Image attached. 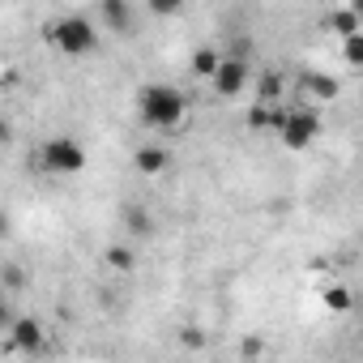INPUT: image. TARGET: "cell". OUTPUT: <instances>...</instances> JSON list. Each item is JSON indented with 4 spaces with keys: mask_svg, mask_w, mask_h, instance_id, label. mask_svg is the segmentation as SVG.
<instances>
[{
    "mask_svg": "<svg viewBox=\"0 0 363 363\" xmlns=\"http://www.w3.org/2000/svg\"><path fill=\"white\" fill-rule=\"evenodd\" d=\"M137 120L154 133H175L184 124V94L162 86V82H150L137 90Z\"/></svg>",
    "mask_w": 363,
    "mask_h": 363,
    "instance_id": "1",
    "label": "cell"
},
{
    "mask_svg": "<svg viewBox=\"0 0 363 363\" xmlns=\"http://www.w3.org/2000/svg\"><path fill=\"white\" fill-rule=\"evenodd\" d=\"M48 39H52L65 56L82 60V56H90V52L99 48V26H94L86 13H69V18H56V22L48 26Z\"/></svg>",
    "mask_w": 363,
    "mask_h": 363,
    "instance_id": "2",
    "label": "cell"
},
{
    "mask_svg": "<svg viewBox=\"0 0 363 363\" xmlns=\"http://www.w3.org/2000/svg\"><path fill=\"white\" fill-rule=\"evenodd\" d=\"M39 162L52 175H73V171L86 167V145L77 137H52V141L39 145Z\"/></svg>",
    "mask_w": 363,
    "mask_h": 363,
    "instance_id": "3",
    "label": "cell"
},
{
    "mask_svg": "<svg viewBox=\"0 0 363 363\" xmlns=\"http://www.w3.org/2000/svg\"><path fill=\"white\" fill-rule=\"evenodd\" d=\"M316 133H320V111L303 107V111H291V120H286V128L278 137H282L286 150H308L316 141Z\"/></svg>",
    "mask_w": 363,
    "mask_h": 363,
    "instance_id": "4",
    "label": "cell"
},
{
    "mask_svg": "<svg viewBox=\"0 0 363 363\" xmlns=\"http://www.w3.org/2000/svg\"><path fill=\"white\" fill-rule=\"evenodd\" d=\"M214 94L218 99H240V90L248 86V65H244V56L235 52V56H223V69L214 73Z\"/></svg>",
    "mask_w": 363,
    "mask_h": 363,
    "instance_id": "5",
    "label": "cell"
},
{
    "mask_svg": "<svg viewBox=\"0 0 363 363\" xmlns=\"http://www.w3.org/2000/svg\"><path fill=\"white\" fill-rule=\"evenodd\" d=\"M9 346L22 350V354H39V350H43V325H39L35 316H18V320L9 325Z\"/></svg>",
    "mask_w": 363,
    "mask_h": 363,
    "instance_id": "6",
    "label": "cell"
},
{
    "mask_svg": "<svg viewBox=\"0 0 363 363\" xmlns=\"http://www.w3.org/2000/svg\"><path fill=\"white\" fill-rule=\"evenodd\" d=\"M99 22H103L111 35H128L133 22H137V13H133L128 0H99Z\"/></svg>",
    "mask_w": 363,
    "mask_h": 363,
    "instance_id": "7",
    "label": "cell"
},
{
    "mask_svg": "<svg viewBox=\"0 0 363 363\" xmlns=\"http://www.w3.org/2000/svg\"><path fill=\"white\" fill-rule=\"evenodd\" d=\"M286 120H291V111L278 107V103H257L248 111V128H257V133H282Z\"/></svg>",
    "mask_w": 363,
    "mask_h": 363,
    "instance_id": "8",
    "label": "cell"
},
{
    "mask_svg": "<svg viewBox=\"0 0 363 363\" xmlns=\"http://www.w3.org/2000/svg\"><path fill=\"white\" fill-rule=\"evenodd\" d=\"M299 90L303 94H312V99H320V103H329V99H337V82L329 77V73H320V69H308L303 77H299Z\"/></svg>",
    "mask_w": 363,
    "mask_h": 363,
    "instance_id": "9",
    "label": "cell"
},
{
    "mask_svg": "<svg viewBox=\"0 0 363 363\" xmlns=\"http://www.w3.org/2000/svg\"><path fill=\"white\" fill-rule=\"evenodd\" d=\"M133 167H137V175H162V171L171 167V154H167L162 145H141V150L133 154Z\"/></svg>",
    "mask_w": 363,
    "mask_h": 363,
    "instance_id": "10",
    "label": "cell"
},
{
    "mask_svg": "<svg viewBox=\"0 0 363 363\" xmlns=\"http://www.w3.org/2000/svg\"><path fill=\"white\" fill-rule=\"evenodd\" d=\"M218 69H223V52H214V48H197V52H193V73H197V77L214 82Z\"/></svg>",
    "mask_w": 363,
    "mask_h": 363,
    "instance_id": "11",
    "label": "cell"
},
{
    "mask_svg": "<svg viewBox=\"0 0 363 363\" xmlns=\"http://www.w3.org/2000/svg\"><path fill=\"white\" fill-rule=\"evenodd\" d=\"M329 30H333L337 39H346V35L363 30V18H359L354 9H337V13H329Z\"/></svg>",
    "mask_w": 363,
    "mask_h": 363,
    "instance_id": "12",
    "label": "cell"
},
{
    "mask_svg": "<svg viewBox=\"0 0 363 363\" xmlns=\"http://www.w3.org/2000/svg\"><path fill=\"white\" fill-rule=\"evenodd\" d=\"M282 90H286L282 73H261V77H257V103H278Z\"/></svg>",
    "mask_w": 363,
    "mask_h": 363,
    "instance_id": "13",
    "label": "cell"
},
{
    "mask_svg": "<svg viewBox=\"0 0 363 363\" xmlns=\"http://www.w3.org/2000/svg\"><path fill=\"white\" fill-rule=\"evenodd\" d=\"M103 261H107L116 274H128V269H137V252H133L128 244H111V248L103 252Z\"/></svg>",
    "mask_w": 363,
    "mask_h": 363,
    "instance_id": "14",
    "label": "cell"
},
{
    "mask_svg": "<svg viewBox=\"0 0 363 363\" xmlns=\"http://www.w3.org/2000/svg\"><path fill=\"white\" fill-rule=\"evenodd\" d=\"M342 60H346V69L363 73V30H354V35L342 39Z\"/></svg>",
    "mask_w": 363,
    "mask_h": 363,
    "instance_id": "15",
    "label": "cell"
},
{
    "mask_svg": "<svg viewBox=\"0 0 363 363\" xmlns=\"http://www.w3.org/2000/svg\"><path fill=\"white\" fill-rule=\"evenodd\" d=\"M124 227H128L133 235H150V231H154V223H150L145 210H128V214H124Z\"/></svg>",
    "mask_w": 363,
    "mask_h": 363,
    "instance_id": "16",
    "label": "cell"
},
{
    "mask_svg": "<svg viewBox=\"0 0 363 363\" xmlns=\"http://www.w3.org/2000/svg\"><path fill=\"white\" fill-rule=\"evenodd\" d=\"M350 303H354V299H350L346 286H329V291H325V308H333V312H350Z\"/></svg>",
    "mask_w": 363,
    "mask_h": 363,
    "instance_id": "17",
    "label": "cell"
},
{
    "mask_svg": "<svg viewBox=\"0 0 363 363\" xmlns=\"http://www.w3.org/2000/svg\"><path fill=\"white\" fill-rule=\"evenodd\" d=\"M145 9H150L154 18H175L179 9H184V0H145Z\"/></svg>",
    "mask_w": 363,
    "mask_h": 363,
    "instance_id": "18",
    "label": "cell"
},
{
    "mask_svg": "<svg viewBox=\"0 0 363 363\" xmlns=\"http://www.w3.org/2000/svg\"><path fill=\"white\" fill-rule=\"evenodd\" d=\"M179 342H184L189 350H201V346H206V337H201L197 329H184V333H179Z\"/></svg>",
    "mask_w": 363,
    "mask_h": 363,
    "instance_id": "19",
    "label": "cell"
},
{
    "mask_svg": "<svg viewBox=\"0 0 363 363\" xmlns=\"http://www.w3.org/2000/svg\"><path fill=\"white\" fill-rule=\"evenodd\" d=\"M18 282H22V274H18V269H13V265H9V269H5V286H9V291H13V286H18Z\"/></svg>",
    "mask_w": 363,
    "mask_h": 363,
    "instance_id": "20",
    "label": "cell"
},
{
    "mask_svg": "<svg viewBox=\"0 0 363 363\" xmlns=\"http://www.w3.org/2000/svg\"><path fill=\"white\" fill-rule=\"evenodd\" d=\"M350 9H354V13H359V18H363V0H350Z\"/></svg>",
    "mask_w": 363,
    "mask_h": 363,
    "instance_id": "21",
    "label": "cell"
}]
</instances>
